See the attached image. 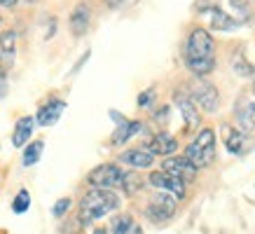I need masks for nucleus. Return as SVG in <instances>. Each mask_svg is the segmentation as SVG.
<instances>
[{
	"mask_svg": "<svg viewBox=\"0 0 255 234\" xmlns=\"http://www.w3.org/2000/svg\"><path fill=\"white\" fill-rule=\"evenodd\" d=\"M117 206H120V199H117L113 190H96V187H92L80 202V220L87 225L92 220L108 216L110 211H115Z\"/></svg>",
	"mask_w": 255,
	"mask_h": 234,
	"instance_id": "nucleus-1",
	"label": "nucleus"
},
{
	"mask_svg": "<svg viewBox=\"0 0 255 234\" xmlns=\"http://www.w3.org/2000/svg\"><path fill=\"white\" fill-rule=\"evenodd\" d=\"M185 159L194 169H204L216 159V131L213 129H201L197 138L187 145Z\"/></svg>",
	"mask_w": 255,
	"mask_h": 234,
	"instance_id": "nucleus-2",
	"label": "nucleus"
},
{
	"mask_svg": "<svg viewBox=\"0 0 255 234\" xmlns=\"http://www.w3.org/2000/svg\"><path fill=\"white\" fill-rule=\"evenodd\" d=\"M185 59H216V42L204 28H194L187 38Z\"/></svg>",
	"mask_w": 255,
	"mask_h": 234,
	"instance_id": "nucleus-3",
	"label": "nucleus"
},
{
	"mask_svg": "<svg viewBox=\"0 0 255 234\" xmlns=\"http://www.w3.org/2000/svg\"><path fill=\"white\" fill-rule=\"evenodd\" d=\"M122 169L115 166V164H103V166H96L89 176H87V183L96 190H115V187H122Z\"/></svg>",
	"mask_w": 255,
	"mask_h": 234,
	"instance_id": "nucleus-4",
	"label": "nucleus"
},
{
	"mask_svg": "<svg viewBox=\"0 0 255 234\" xmlns=\"http://www.w3.org/2000/svg\"><path fill=\"white\" fill-rule=\"evenodd\" d=\"M176 204H178L176 197H171L169 192H159L147 204V216L155 223H164V220H169L176 213Z\"/></svg>",
	"mask_w": 255,
	"mask_h": 234,
	"instance_id": "nucleus-5",
	"label": "nucleus"
},
{
	"mask_svg": "<svg viewBox=\"0 0 255 234\" xmlns=\"http://www.w3.org/2000/svg\"><path fill=\"white\" fill-rule=\"evenodd\" d=\"M194 94V103H199L201 110H206V113H216L220 108V94L213 85L209 82H197L192 89Z\"/></svg>",
	"mask_w": 255,
	"mask_h": 234,
	"instance_id": "nucleus-6",
	"label": "nucleus"
},
{
	"mask_svg": "<svg viewBox=\"0 0 255 234\" xmlns=\"http://www.w3.org/2000/svg\"><path fill=\"white\" fill-rule=\"evenodd\" d=\"M150 183H152V187L164 190V192H169V195L178 197V199L185 197V183L180 178H176V176L166 173V171H152L150 173Z\"/></svg>",
	"mask_w": 255,
	"mask_h": 234,
	"instance_id": "nucleus-7",
	"label": "nucleus"
},
{
	"mask_svg": "<svg viewBox=\"0 0 255 234\" xmlns=\"http://www.w3.org/2000/svg\"><path fill=\"white\" fill-rule=\"evenodd\" d=\"M162 166H164L162 171L176 176V178H180L183 183H190V180H194V176H197V169L187 162L185 157H166Z\"/></svg>",
	"mask_w": 255,
	"mask_h": 234,
	"instance_id": "nucleus-8",
	"label": "nucleus"
},
{
	"mask_svg": "<svg viewBox=\"0 0 255 234\" xmlns=\"http://www.w3.org/2000/svg\"><path fill=\"white\" fill-rule=\"evenodd\" d=\"M173 99H176L178 110H180V115L185 119V126L187 129H197V126L201 124V115H199V110H197V103H194L185 92H176Z\"/></svg>",
	"mask_w": 255,
	"mask_h": 234,
	"instance_id": "nucleus-9",
	"label": "nucleus"
},
{
	"mask_svg": "<svg viewBox=\"0 0 255 234\" xmlns=\"http://www.w3.org/2000/svg\"><path fill=\"white\" fill-rule=\"evenodd\" d=\"M16 54V33L5 31L0 35V73H5L7 68H12Z\"/></svg>",
	"mask_w": 255,
	"mask_h": 234,
	"instance_id": "nucleus-10",
	"label": "nucleus"
},
{
	"mask_svg": "<svg viewBox=\"0 0 255 234\" xmlns=\"http://www.w3.org/2000/svg\"><path fill=\"white\" fill-rule=\"evenodd\" d=\"M63 110H66V103L59 101V99H52L49 103H45L42 108L38 110V124L40 126H52L59 122V117L63 115Z\"/></svg>",
	"mask_w": 255,
	"mask_h": 234,
	"instance_id": "nucleus-11",
	"label": "nucleus"
},
{
	"mask_svg": "<svg viewBox=\"0 0 255 234\" xmlns=\"http://www.w3.org/2000/svg\"><path fill=\"white\" fill-rule=\"evenodd\" d=\"M89 21H92V9L87 2H80L78 7L73 9V14H70V33L73 35H85L87 28H89Z\"/></svg>",
	"mask_w": 255,
	"mask_h": 234,
	"instance_id": "nucleus-12",
	"label": "nucleus"
},
{
	"mask_svg": "<svg viewBox=\"0 0 255 234\" xmlns=\"http://www.w3.org/2000/svg\"><path fill=\"white\" fill-rule=\"evenodd\" d=\"M120 159L124 164L133 166V169H147V166H152V162H155V155L147 148H131V150H127V152H122Z\"/></svg>",
	"mask_w": 255,
	"mask_h": 234,
	"instance_id": "nucleus-13",
	"label": "nucleus"
},
{
	"mask_svg": "<svg viewBox=\"0 0 255 234\" xmlns=\"http://www.w3.org/2000/svg\"><path fill=\"white\" fill-rule=\"evenodd\" d=\"M150 152L152 155H162V157H169V155H173L178 150V140L171 136V133H166V131H159L157 136H152V140H150Z\"/></svg>",
	"mask_w": 255,
	"mask_h": 234,
	"instance_id": "nucleus-14",
	"label": "nucleus"
},
{
	"mask_svg": "<svg viewBox=\"0 0 255 234\" xmlns=\"http://www.w3.org/2000/svg\"><path fill=\"white\" fill-rule=\"evenodd\" d=\"M223 138H225V145L227 150L232 152V155H241L244 150L248 148V138L246 133L241 131V129H234V126H223Z\"/></svg>",
	"mask_w": 255,
	"mask_h": 234,
	"instance_id": "nucleus-15",
	"label": "nucleus"
},
{
	"mask_svg": "<svg viewBox=\"0 0 255 234\" xmlns=\"http://www.w3.org/2000/svg\"><path fill=\"white\" fill-rule=\"evenodd\" d=\"M33 126H35V119L33 117H21L14 126V133H12V143H14V148H23L28 138H31L33 133Z\"/></svg>",
	"mask_w": 255,
	"mask_h": 234,
	"instance_id": "nucleus-16",
	"label": "nucleus"
},
{
	"mask_svg": "<svg viewBox=\"0 0 255 234\" xmlns=\"http://www.w3.org/2000/svg\"><path fill=\"white\" fill-rule=\"evenodd\" d=\"M138 131H143V124H140V122H129V119H124V122L117 124L115 133H113V143H115V145H122V143H127V140L131 138V136H136Z\"/></svg>",
	"mask_w": 255,
	"mask_h": 234,
	"instance_id": "nucleus-17",
	"label": "nucleus"
},
{
	"mask_svg": "<svg viewBox=\"0 0 255 234\" xmlns=\"http://www.w3.org/2000/svg\"><path fill=\"white\" fill-rule=\"evenodd\" d=\"M237 119H239V126L241 131L248 133L255 129V103L253 101H246L244 103V108L237 113Z\"/></svg>",
	"mask_w": 255,
	"mask_h": 234,
	"instance_id": "nucleus-18",
	"label": "nucleus"
},
{
	"mask_svg": "<svg viewBox=\"0 0 255 234\" xmlns=\"http://www.w3.org/2000/svg\"><path fill=\"white\" fill-rule=\"evenodd\" d=\"M234 26H237V21H234L230 14H225L223 9H213L211 12V28L213 31H232Z\"/></svg>",
	"mask_w": 255,
	"mask_h": 234,
	"instance_id": "nucleus-19",
	"label": "nucleus"
},
{
	"mask_svg": "<svg viewBox=\"0 0 255 234\" xmlns=\"http://www.w3.org/2000/svg\"><path fill=\"white\" fill-rule=\"evenodd\" d=\"M185 66L194 75H209L216 68V59H185Z\"/></svg>",
	"mask_w": 255,
	"mask_h": 234,
	"instance_id": "nucleus-20",
	"label": "nucleus"
},
{
	"mask_svg": "<svg viewBox=\"0 0 255 234\" xmlns=\"http://www.w3.org/2000/svg\"><path fill=\"white\" fill-rule=\"evenodd\" d=\"M232 70L237 73V75H241V78H251V75L255 73V68L246 61V56L241 54V52H237V54L232 56Z\"/></svg>",
	"mask_w": 255,
	"mask_h": 234,
	"instance_id": "nucleus-21",
	"label": "nucleus"
},
{
	"mask_svg": "<svg viewBox=\"0 0 255 234\" xmlns=\"http://www.w3.org/2000/svg\"><path fill=\"white\" fill-rule=\"evenodd\" d=\"M42 148H45L42 140H33L31 145L23 150V166H33V164L38 162L40 155H42Z\"/></svg>",
	"mask_w": 255,
	"mask_h": 234,
	"instance_id": "nucleus-22",
	"label": "nucleus"
},
{
	"mask_svg": "<svg viewBox=\"0 0 255 234\" xmlns=\"http://www.w3.org/2000/svg\"><path fill=\"white\" fill-rule=\"evenodd\" d=\"M131 227H133L131 216L122 213V216H115V218H113V223H110V234H127Z\"/></svg>",
	"mask_w": 255,
	"mask_h": 234,
	"instance_id": "nucleus-23",
	"label": "nucleus"
},
{
	"mask_svg": "<svg viewBox=\"0 0 255 234\" xmlns=\"http://www.w3.org/2000/svg\"><path fill=\"white\" fill-rule=\"evenodd\" d=\"M31 206V195H28V190H19L14 197V204H12V211L14 213H26Z\"/></svg>",
	"mask_w": 255,
	"mask_h": 234,
	"instance_id": "nucleus-24",
	"label": "nucleus"
},
{
	"mask_svg": "<svg viewBox=\"0 0 255 234\" xmlns=\"http://www.w3.org/2000/svg\"><path fill=\"white\" fill-rule=\"evenodd\" d=\"M122 187L127 195H133V192H138L140 190V178L136 173H124L122 176Z\"/></svg>",
	"mask_w": 255,
	"mask_h": 234,
	"instance_id": "nucleus-25",
	"label": "nucleus"
},
{
	"mask_svg": "<svg viewBox=\"0 0 255 234\" xmlns=\"http://www.w3.org/2000/svg\"><path fill=\"white\" fill-rule=\"evenodd\" d=\"M70 204H73V202H70L68 197H66V199H59V202H56V206H54V211H52V213H54L56 218H61L63 213H66V211L70 209Z\"/></svg>",
	"mask_w": 255,
	"mask_h": 234,
	"instance_id": "nucleus-26",
	"label": "nucleus"
},
{
	"mask_svg": "<svg viewBox=\"0 0 255 234\" xmlns=\"http://www.w3.org/2000/svg\"><path fill=\"white\" fill-rule=\"evenodd\" d=\"M230 5L234 9H239V12H248V7L253 5V0H230Z\"/></svg>",
	"mask_w": 255,
	"mask_h": 234,
	"instance_id": "nucleus-27",
	"label": "nucleus"
},
{
	"mask_svg": "<svg viewBox=\"0 0 255 234\" xmlns=\"http://www.w3.org/2000/svg\"><path fill=\"white\" fill-rule=\"evenodd\" d=\"M152 96H155V94H152V89H147L145 94H140V96H138V106H147V103L152 101Z\"/></svg>",
	"mask_w": 255,
	"mask_h": 234,
	"instance_id": "nucleus-28",
	"label": "nucleus"
},
{
	"mask_svg": "<svg viewBox=\"0 0 255 234\" xmlns=\"http://www.w3.org/2000/svg\"><path fill=\"white\" fill-rule=\"evenodd\" d=\"M5 92H7V80H5V73H0V99L5 96Z\"/></svg>",
	"mask_w": 255,
	"mask_h": 234,
	"instance_id": "nucleus-29",
	"label": "nucleus"
},
{
	"mask_svg": "<svg viewBox=\"0 0 255 234\" xmlns=\"http://www.w3.org/2000/svg\"><path fill=\"white\" fill-rule=\"evenodd\" d=\"M124 0H106V5H108L110 9H115V7H120V5H122Z\"/></svg>",
	"mask_w": 255,
	"mask_h": 234,
	"instance_id": "nucleus-30",
	"label": "nucleus"
},
{
	"mask_svg": "<svg viewBox=\"0 0 255 234\" xmlns=\"http://www.w3.org/2000/svg\"><path fill=\"white\" fill-rule=\"evenodd\" d=\"M0 5H2V7H14L16 0H0Z\"/></svg>",
	"mask_w": 255,
	"mask_h": 234,
	"instance_id": "nucleus-31",
	"label": "nucleus"
},
{
	"mask_svg": "<svg viewBox=\"0 0 255 234\" xmlns=\"http://www.w3.org/2000/svg\"><path fill=\"white\" fill-rule=\"evenodd\" d=\"M127 234H140V227H138V225H133V227H131V230H129V232H127Z\"/></svg>",
	"mask_w": 255,
	"mask_h": 234,
	"instance_id": "nucleus-32",
	"label": "nucleus"
},
{
	"mask_svg": "<svg viewBox=\"0 0 255 234\" xmlns=\"http://www.w3.org/2000/svg\"><path fill=\"white\" fill-rule=\"evenodd\" d=\"M94 234H108V232H106V230H96V232H94Z\"/></svg>",
	"mask_w": 255,
	"mask_h": 234,
	"instance_id": "nucleus-33",
	"label": "nucleus"
}]
</instances>
